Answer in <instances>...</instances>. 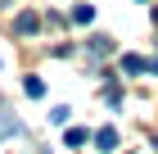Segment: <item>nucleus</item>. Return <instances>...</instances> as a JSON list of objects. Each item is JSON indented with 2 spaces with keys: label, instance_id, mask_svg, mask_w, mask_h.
<instances>
[{
  "label": "nucleus",
  "instance_id": "nucleus-8",
  "mask_svg": "<svg viewBox=\"0 0 158 154\" xmlns=\"http://www.w3.org/2000/svg\"><path fill=\"white\" fill-rule=\"evenodd\" d=\"M68 113H73L68 104H54V109H50V122H68Z\"/></svg>",
  "mask_w": 158,
  "mask_h": 154
},
{
  "label": "nucleus",
  "instance_id": "nucleus-7",
  "mask_svg": "<svg viewBox=\"0 0 158 154\" xmlns=\"http://www.w3.org/2000/svg\"><path fill=\"white\" fill-rule=\"evenodd\" d=\"M23 91L36 100V95H45V86H41V77H27V82H23Z\"/></svg>",
  "mask_w": 158,
  "mask_h": 154
},
{
  "label": "nucleus",
  "instance_id": "nucleus-1",
  "mask_svg": "<svg viewBox=\"0 0 158 154\" xmlns=\"http://www.w3.org/2000/svg\"><path fill=\"white\" fill-rule=\"evenodd\" d=\"M36 27H41V18H36V14H18V18H14V32H18V36H32Z\"/></svg>",
  "mask_w": 158,
  "mask_h": 154
},
{
  "label": "nucleus",
  "instance_id": "nucleus-5",
  "mask_svg": "<svg viewBox=\"0 0 158 154\" xmlns=\"http://www.w3.org/2000/svg\"><path fill=\"white\" fill-rule=\"evenodd\" d=\"M122 68H127V73H145V68H149V64H145V59H140V55H127V59H122Z\"/></svg>",
  "mask_w": 158,
  "mask_h": 154
},
{
  "label": "nucleus",
  "instance_id": "nucleus-9",
  "mask_svg": "<svg viewBox=\"0 0 158 154\" xmlns=\"http://www.w3.org/2000/svg\"><path fill=\"white\" fill-rule=\"evenodd\" d=\"M154 23H158V9H154Z\"/></svg>",
  "mask_w": 158,
  "mask_h": 154
},
{
  "label": "nucleus",
  "instance_id": "nucleus-6",
  "mask_svg": "<svg viewBox=\"0 0 158 154\" xmlns=\"http://www.w3.org/2000/svg\"><path fill=\"white\" fill-rule=\"evenodd\" d=\"M5 136H18V122H14L9 113H5V118H0V141H5Z\"/></svg>",
  "mask_w": 158,
  "mask_h": 154
},
{
  "label": "nucleus",
  "instance_id": "nucleus-3",
  "mask_svg": "<svg viewBox=\"0 0 158 154\" xmlns=\"http://www.w3.org/2000/svg\"><path fill=\"white\" fill-rule=\"evenodd\" d=\"M86 50L104 59V55H113V41H109V36H90V41H86Z\"/></svg>",
  "mask_w": 158,
  "mask_h": 154
},
{
  "label": "nucleus",
  "instance_id": "nucleus-4",
  "mask_svg": "<svg viewBox=\"0 0 158 154\" xmlns=\"http://www.w3.org/2000/svg\"><path fill=\"white\" fill-rule=\"evenodd\" d=\"M90 18H95V5H77L73 9V23H90Z\"/></svg>",
  "mask_w": 158,
  "mask_h": 154
},
{
  "label": "nucleus",
  "instance_id": "nucleus-2",
  "mask_svg": "<svg viewBox=\"0 0 158 154\" xmlns=\"http://www.w3.org/2000/svg\"><path fill=\"white\" fill-rule=\"evenodd\" d=\"M95 145H99L104 154H109V150H118V131H113V127H99V131H95Z\"/></svg>",
  "mask_w": 158,
  "mask_h": 154
}]
</instances>
